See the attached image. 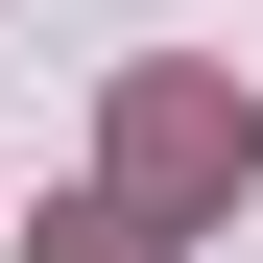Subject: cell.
Masks as SVG:
<instances>
[{
	"label": "cell",
	"mask_w": 263,
	"mask_h": 263,
	"mask_svg": "<svg viewBox=\"0 0 263 263\" xmlns=\"http://www.w3.org/2000/svg\"><path fill=\"white\" fill-rule=\"evenodd\" d=\"M215 167H239V96H215V72H144V96H120V215L215 192Z\"/></svg>",
	"instance_id": "cell-1"
},
{
	"label": "cell",
	"mask_w": 263,
	"mask_h": 263,
	"mask_svg": "<svg viewBox=\"0 0 263 263\" xmlns=\"http://www.w3.org/2000/svg\"><path fill=\"white\" fill-rule=\"evenodd\" d=\"M24 263H167V215H120V192H96V215H48Z\"/></svg>",
	"instance_id": "cell-2"
}]
</instances>
